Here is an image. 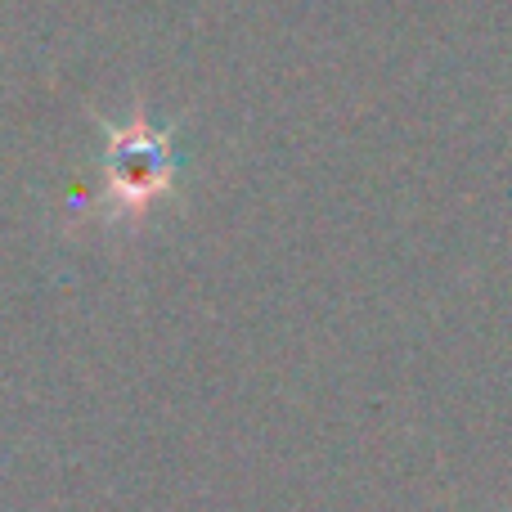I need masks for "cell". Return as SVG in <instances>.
Wrapping results in <instances>:
<instances>
[{
  "mask_svg": "<svg viewBox=\"0 0 512 512\" xmlns=\"http://www.w3.org/2000/svg\"><path fill=\"white\" fill-rule=\"evenodd\" d=\"M167 171H171V149L162 140V131L131 122L126 131L113 135V144H108V180H113L117 198L144 203L149 194H158L167 185Z\"/></svg>",
  "mask_w": 512,
  "mask_h": 512,
  "instance_id": "obj_1",
  "label": "cell"
}]
</instances>
